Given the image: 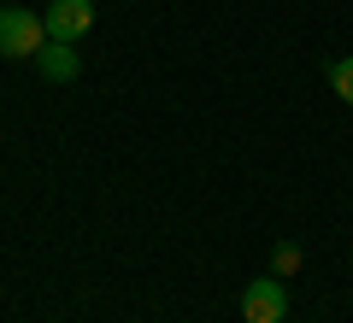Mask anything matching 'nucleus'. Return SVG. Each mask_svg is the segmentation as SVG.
Returning <instances> with one entry per match:
<instances>
[{
  "label": "nucleus",
  "instance_id": "5",
  "mask_svg": "<svg viewBox=\"0 0 353 323\" xmlns=\"http://www.w3.org/2000/svg\"><path fill=\"white\" fill-rule=\"evenodd\" d=\"M330 88L353 106V59H336V65H330Z\"/></svg>",
  "mask_w": 353,
  "mask_h": 323
},
{
  "label": "nucleus",
  "instance_id": "1",
  "mask_svg": "<svg viewBox=\"0 0 353 323\" xmlns=\"http://www.w3.org/2000/svg\"><path fill=\"white\" fill-rule=\"evenodd\" d=\"M41 48H48V24H41V12L6 6V12H0V53H6V59H36Z\"/></svg>",
  "mask_w": 353,
  "mask_h": 323
},
{
  "label": "nucleus",
  "instance_id": "2",
  "mask_svg": "<svg viewBox=\"0 0 353 323\" xmlns=\"http://www.w3.org/2000/svg\"><path fill=\"white\" fill-rule=\"evenodd\" d=\"M241 317L248 323H283L289 317V288H283V276H259V282L241 288Z\"/></svg>",
  "mask_w": 353,
  "mask_h": 323
},
{
  "label": "nucleus",
  "instance_id": "3",
  "mask_svg": "<svg viewBox=\"0 0 353 323\" xmlns=\"http://www.w3.org/2000/svg\"><path fill=\"white\" fill-rule=\"evenodd\" d=\"M41 24H48V41H83L94 30V0H53Z\"/></svg>",
  "mask_w": 353,
  "mask_h": 323
},
{
  "label": "nucleus",
  "instance_id": "6",
  "mask_svg": "<svg viewBox=\"0 0 353 323\" xmlns=\"http://www.w3.org/2000/svg\"><path fill=\"white\" fill-rule=\"evenodd\" d=\"M301 271V247H277V276H294Z\"/></svg>",
  "mask_w": 353,
  "mask_h": 323
},
{
  "label": "nucleus",
  "instance_id": "4",
  "mask_svg": "<svg viewBox=\"0 0 353 323\" xmlns=\"http://www.w3.org/2000/svg\"><path fill=\"white\" fill-rule=\"evenodd\" d=\"M36 65H41L48 83H71V76H77V48H71V41H48V48L36 53Z\"/></svg>",
  "mask_w": 353,
  "mask_h": 323
}]
</instances>
